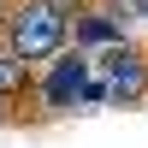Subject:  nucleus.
Masks as SVG:
<instances>
[{
	"instance_id": "nucleus-3",
	"label": "nucleus",
	"mask_w": 148,
	"mask_h": 148,
	"mask_svg": "<svg viewBox=\"0 0 148 148\" xmlns=\"http://www.w3.org/2000/svg\"><path fill=\"white\" fill-rule=\"evenodd\" d=\"M89 65H83V53H71V59H59L53 65V77L42 83V95H47V107H71L77 95H89Z\"/></svg>"
},
{
	"instance_id": "nucleus-4",
	"label": "nucleus",
	"mask_w": 148,
	"mask_h": 148,
	"mask_svg": "<svg viewBox=\"0 0 148 148\" xmlns=\"http://www.w3.org/2000/svg\"><path fill=\"white\" fill-rule=\"evenodd\" d=\"M30 95V65L12 47H0V101H24Z\"/></svg>"
},
{
	"instance_id": "nucleus-8",
	"label": "nucleus",
	"mask_w": 148,
	"mask_h": 148,
	"mask_svg": "<svg viewBox=\"0 0 148 148\" xmlns=\"http://www.w3.org/2000/svg\"><path fill=\"white\" fill-rule=\"evenodd\" d=\"M142 18H148V0H142Z\"/></svg>"
},
{
	"instance_id": "nucleus-2",
	"label": "nucleus",
	"mask_w": 148,
	"mask_h": 148,
	"mask_svg": "<svg viewBox=\"0 0 148 148\" xmlns=\"http://www.w3.org/2000/svg\"><path fill=\"white\" fill-rule=\"evenodd\" d=\"M101 65H107V95H113V101L136 107L142 95H148V53H142V47L119 42V47L101 53Z\"/></svg>"
},
{
	"instance_id": "nucleus-1",
	"label": "nucleus",
	"mask_w": 148,
	"mask_h": 148,
	"mask_svg": "<svg viewBox=\"0 0 148 148\" xmlns=\"http://www.w3.org/2000/svg\"><path fill=\"white\" fill-rule=\"evenodd\" d=\"M71 36V6L59 0H18L6 18V47L30 65V59H53Z\"/></svg>"
},
{
	"instance_id": "nucleus-5",
	"label": "nucleus",
	"mask_w": 148,
	"mask_h": 148,
	"mask_svg": "<svg viewBox=\"0 0 148 148\" xmlns=\"http://www.w3.org/2000/svg\"><path fill=\"white\" fill-rule=\"evenodd\" d=\"M119 30H125V24H119L113 12H89V18L77 24V42H107V47H119Z\"/></svg>"
},
{
	"instance_id": "nucleus-7",
	"label": "nucleus",
	"mask_w": 148,
	"mask_h": 148,
	"mask_svg": "<svg viewBox=\"0 0 148 148\" xmlns=\"http://www.w3.org/2000/svg\"><path fill=\"white\" fill-rule=\"evenodd\" d=\"M0 119H6V101H0Z\"/></svg>"
},
{
	"instance_id": "nucleus-6",
	"label": "nucleus",
	"mask_w": 148,
	"mask_h": 148,
	"mask_svg": "<svg viewBox=\"0 0 148 148\" xmlns=\"http://www.w3.org/2000/svg\"><path fill=\"white\" fill-rule=\"evenodd\" d=\"M6 18H12V0H0V24H6Z\"/></svg>"
}]
</instances>
